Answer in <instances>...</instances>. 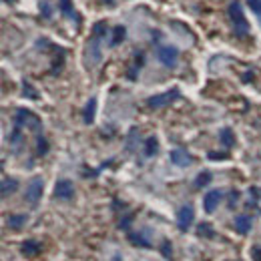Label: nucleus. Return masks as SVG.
<instances>
[{
    "mask_svg": "<svg viewBox=\"0 0 261 261\" xmlns=\"http://www.w3.org/2000/svg\"><path fill=\"white\" fill-rule=\"evenodd\" d=\"M227 12H229V18H231L235 36L245 38L247 32H249V22H247V18H245V14H243V6H241L239 0H231Z\"/></svg>",
    "mask_w": 261,
    "mask_h": 261,
    "instance_id": "f257e3e1",
    "label": "nucleus"
},
{
    "mask_svg": "<svg viewBox=\"0 0 261 261\" xmlns=\"http://www.w3.org/2000/svg\"><path fill=\"white\" fill-rule=\"evenodd\" d=\"M14 125L20 127V129L34 131V133H40V129H42L40 119H38L32 111H28V109H18V111L14 113Z\"/></svg>",
    "mask_w": 261,
    "mask_h": 261,
    "instance_id": "f03ea898",
    "label": "nucleus"
},
{
    "mask_svg": "<svg viewBox=\"0 0 261 261\" xmlns=\"http://www.w3.org/2000/svg\"><path fill=\"white\" fill-rule=\"evenodd\" d=\"M179 98V88H171V90H165L161 94H155V96H149L147 98V107L149 109H161V107H167L173 100Z\"/></svg>",
    "mask_w": 261,
    "mask_h": 261,
    "instance_id": "7ed1b4c3",
    "label": "nucleus"
},
{
    "mask_svg": "<svg viewBox=\"0 0 261 261\" xmlns=\"http://www.w3.org/2000/svg\"><path fill=\"white\" fill-rule=\"evenodd\" d=\"M42 193H44V181H42L40 177H34V179L26 185L24 201H28L30 205H36V203L42 199Z\"/></svg>",
    "mask_w": 261,
    "mask_h": 261,
    "instance_id": "20e7f679",
    "label": "nucleus"
},
{
    "mask_svg": "<svg viewBox=\"0 0 261 261\" xmlns=\"http://www.w3.org/2000/svg\"><path fill=\"white\" fill-rule=\"evenodd\" d=\"M157 59H159V63H161L163 67L173 69V67L177 65V61H179V50H177L175 46H171V44L161 46L159 50H157Z\"/></svg>",
    "mask_w": 261,
    "mask_h": 261,
    "instance_id": "39448f33",
    "label": "nucleus"
},
{
    "mask_svg": "<svg viewBox=\"0 0 261 261\" xmlns=\"http://www.w3.org/2000/svg\"><path fill=\"white\" fill-rule=\"evenodd\" d=\"M55 197L61 201H71L75 197V185L71 179H59L55 185Z\"/></svg>",
    "mask_w": 261,
    "mask_h": 261,
    "instance_id": "423d86ee",
    "label": "nucleus"
},
{
    "mask_svg": "<svg viewBox=\"0 0 261 261\" xmlns=\"http://www.w3.org/2000/svg\"><path fill=\"white\" fill-rule=\"evenodd\" d=\"M193 219H195V211L191 205H183L177 213V225L181 231H187L191 225H193Z\"/></svg>",
    "mask_w": 261,
    "mask_h": 261,
    "instance_id": "0eeeda50",
    "label": "nucleus"
},
{
    "mask_svg": "<svg viewBox=\"0 0 261 261\" xmlns=\"http://www.w3.org/2000/svg\"><path fill=\"white\" fill-rule=\"evenodd\" d=\"M223 199V193L219 191V189H211V191H207L205 193V197H203V209L207 213H213L215 209H217V205H219V201Z\"/></svg>",
    "mask_w": 261,
    "mask_h": 261,
    "instance_id": "6e6552de",
    "label": "nucleus"
},
{
    "mask_svg": "<svg viewBox=\"0 0 261 261\" xmlns=\"http://www.w3.org/2000/svg\"><path fill=\"white\" fill-rule=\"evenodd\" d=\"M169 157H171V163L177 165V167H189V165L193 163L191 155H189L187 151H183V149H175V151H171Z\"/></svg>",
    "mask_w": 261,
    "mask_h": 261,
    "instance_id": "1a4fd4ad",
    "label": "nucleus"
},
{
    "mask_svg": "<svg viewBox=\"0 0 261 261\" xmlns=\"http://www.w3.org/2000/svg\"><path fill=\"white\" fill-rule=\"evenodd\" d=\"M235 231L241 235H247L251 231V217L249 215H239L235 217Z\"/></svg>",
    "mask_w": 261,
    "mask_h": 261,
    "instance_id": "9d476101",
    "label": "nucleus"
},
{
    "mask_svg": "<svg viewBox=\"0 0 261 261\" xmlns=\"http://www.w3.org/2000/svg\"><path fill=\"white\" fill-rule=\"evenodd\" d=\"M40 249H42V245H40V241H36V239H26V241L20 245V251H22L24 255H38Z\"/></svg>",
    "mask_w": 261,
    "mask_h": 261,
    "instance_id": "9b49d317",
    "label": "nucleus"
},
{
    "mask_svg": "<svg viewBox=\"0 0 261 261\" xmlns=\"http://www.w3.org/2000/svg\"><path fill=\"white\" fill-rule=\"evenodd\" d=\"M100 38H96V36H92L90 38V42H88V55L92 57V65H98L100 63Z\"/></svg>",
    "mask_w": 261,
    "mask_h": 261,
    "instance_id": "f8f14e48",
    "label": "nucleus"
},
{
    "mask_svg": "<svg viewBox=\"0 0 261 261\" xmlns=\"http://www.w3.org/2000/svg\"><path fill=\"white\" fill-rule=\"evenodd\" d=\"M16 189H18V181H16V179L4 177V179H2V183H0V193H2V197L12 195Z\"/></svg>",
    "mask_w": 261,
    "mask_h": 261,
    "instance_id": "ddd939ff",
    "label": "nucleus"
},
{
    "mask_svg": "<svg viewBox=\"0 0 261 261\" xmlns=\"http://www.w3.org/2000/svg\"><path fill=\"white\" fill-rule=\"evenodd\" d=\"M94 113H96V98H90V100L87 102L85 111H83V119H85L87 125H90V123L94 121Z\"/></svg>",
    "mask_w": 261,
    "mask_h": 261,
    "instance_id": "4468645a",
    "label": "nucleus"
},
{
    "mask_svg": "<svg viewBox=\"0 0 261 261\" xmlns=\"http://www.w3.org/2000/svg\"><path fill=\"white\" fill-rule=\"evenodd\" d=\"M143 151H145V157H153L157 151H159V141H157V137H149V139L145 141Z\"/></svg>",
    "mask_w": 261,
    "mask_h": 261,
    "instance_id": "2eb2a0df",
    "label": "nucleus"
},
{
    "mask_svg": "<svg viewBox=\"0 0 261 261\" xmlns=\"http://www.w3.org/2000/svg\"><path fill=\"white\" fill-rule=\"evenodd\" d=\"M219 139H221V143H223V147H233L235 145V135H233V131L229 129V127H225V129H221V133H219Z\"/></svg>",
    "mask_w": 261,
    "mask_h": 261,
    "instance_id": "dca6fc26",
    "label": "nucleus"
},
{
    "mask_svg": "<svg viewBox=\"0 0 261 261\" xmlns=\"http://www.w3.org/2000/svg\"><path fill=\"white\" fill-rule=\"evenodd\" d=\"M125 36H127V30H125V26H115L113 28V38H111V46H119L123 40H125Z\"/></svg>",
    "mask_w": 261,
    "mask_h": 261,
    "instance_id": "f3484780",
    "label": "nucleus"
},
{
    "mask_svg": "<svg viewBox=\"0 0 261 261\" xmlns=\"http://www.w3.org/2000/svg\"><path fill=\"white\" fill-rule=\"evenodd\" d=\"M107 30H109V26H107V22H104V20H98L94 26H92V36H96V38H104V36H107Z\"/></svg>",
    "mask_w": 261,
    "mask_h": 261,
    "instance_id": "a211bd4d",
    "label": "nucleus"
},
{
    "mask_svg": "<svg viewBox=\"0 0 261 261\" xmlns=\"http://www.w3.org/2000/svg\"><path fill=\"white\" fill-rule=\"evenodd\" d=\"M26 223V215H10L8 217V227L10 229H20Z\"/></svg>",
    "mask_w": 261,
    "mask_h": 261,
    "instance_id": "6ab92c4d",
    "label": "nucleus"
},
{
    "mask_svg": "<svg viewBox=\"0 0 261 261\" xmlns=\"http://www.w3.org/2000/svg\"><path fill=\"white\" fill-rule=\"evenodd\" d=\"M59 8H61V12H63L65 16H71V18H75L73 0H61V2H59Z\"/></svg>",
    "mask_w": 261,
    "mask_h": 261,
    "instance_id": "aec40b11",
    "label": "nucleus"
},
{
    "mask_svg": "<svg viewBox=\"0 0 261 261\" xmlns=\"http://www.w3.org/2000/svg\"><path fill=\"white\" fill-rule=\"evenodd\" d=\"M8 141H10V145H12V147H16V145H20V143H22V129L14 125V129H12V133H10V137H8Z\"/></svg>",
    "mask_w": 261,
    "mask_h": 261,
    "instance_id": "412c9836",
    "label": "nucleus"
},
{
    "mask_svg": "<svg viewBox=\"0 0 261 261\" xmlns=\"http://www.w3.org/2000/svg\"><path fill=\"white\" fill-rule=\"evenodd\" d=\"M46 153H48V141L40 135V137L36 139V155L42 157V155H46Z\"/></svg>",
    "mask_w": 261,
    "mask_h": 261,
    "instance_id": "4be33fe9",
    "label": "nucleus"
},
{
    "mask_svg": "<svg viewBox=\"0 0 261 261\" xmlns=\"http://www.w3.org/2000/svg\"><path fill=\"white\" fill-rule=\"evenodd\" d=\"M209 183H211V173H209V171L201 173V175L195 179V187H197V189H201V187H205V185H209Z\"/></svg>",
    "mask_w": 261,
    "mask_h": 261,
    "instance_id": "5701e85b",
    "label": "nucleus"
},
{
    "mask_svg": "<svg viewBox=\"0 0 261 261\" xmlns=\"http://www.w3.org/2000/svg\"><path fill=\"white\" fill-rule=\"evenodd\" d=\"M129 241H131L133 245H139V247H151V243L145 241L143 235H137V233H131V235H129Z\"/></svg>",
    "mask_w": 261,
    "mask_h": 261,
    "instance_id": "b1692460",
    "label": "nucleus"
},
{
    "mask_svg": "<svg viewBox=\"0 0 261 261\" xmlns=\"http://www.w3.org/2000/svg\"><path fill=\"white\" fill-rule=\"evenodd\" d=\"M197 233H199V235H205V237H209V239H211V237H215V233H213V229H211V227H209L207 223H201V225L197 227Z\"/></svg>",
    "mask_w": 261,
    "mask_h": 261,
    "instance_id": "393cba45",
    "label": "nucleus"
},
{
    "mask_svg": "<svg viewBox=\"0 0 261 261\" xmlns=\"http://www.w3.org/2000/svg\"><path fill=\"white\" fill-rule=\"evenodd\" d=\"M247 4L257 16H261V0H247Z\"/></svg>",
    "mask_w": 261,
    "mask_h": 261,
    "instance_id": "a878e982",
    "label": "nucleus"
},
{
    "mask_svg": "<svg viewBox=\"0 0 261 261\" xmlns=\"http://www.w3.org/2000/svg\"><path fill=\"white\" fill-rule=\"evenodd\" d=\"M24 96H30V98H36V92L30 88V85L28 83H24V92H22Z\"/></svg>",
    "mask_w": 261,
    "mask_h": 261,
    "instance_id": "bb28decb",
    "label": "nucleus"
},
{
    "mask_svg": "<svg viewBox=\"0 0 261 261\" xmlns=\"http://www.w3.org/2000/svg\"><path fill=\"white\" fill-rule=\"evenodd\" d=\"M237 199H239V193H237V191H231V193H229V207H235Z\"/></svg>",
    "mask_w": 261,
    "mask_h": 261,
    "instance_id": "cd10ccee",
    "label": "nucleus"
},
{
    "mask_svg": "<svg viewBox=\"0 0 261 261\" xmlns=\"http://www.w3.org/2000/svg\"><path fill=\"white\" fill-rule=\"evenodd\" d=\"M209 159H213V161H217V159H227V155L225 153H209Z\"/></svg>",
    "mask_w": 261,
    "mask_h": 261,
    "instance_id": "c85d7f7f",
    "label": "nucleus"
},
{
    "mask_svg": "<svg viewBox=\"0 0 261 261\" xmlns=\"http://www.w3.org/2000/svg\"><path fill=\"white\" fill-rule=\"evenodd\" d=\"M163 255H165V257H171V243H169V241H163Z\"/></svg>",
    "mask_w": 261,
    "mask_h": 261,
    "instance_id": "c756f323",
    "label": "nucleus"
},
{
    "mask_svg": "<svg viewBox=\"0 0 261 261\" xmlns=\"http://www.w3.org/2000/svg\"><path fill=\"white\" fill-rule=\"evenodd\" d=\"M40 10L44 12V16H48V14H50V10H48V4H46V2H44V4H40Z\"/></svg>",
    "mask_w": 261,
    "mask_h": 261,
    "instance_id": "7c9ffc66",
    "label": "nucleus"
},
{
    "mask_svg": "<svg viewBox=\"0 0 261 261\" xmlns=\"http://www.w3.org/2000/svg\"><path fill=\"white\" fill-rule=\"evenodd\" d=\"M4 2H6V4H10V2H14V0H4Z\"/></svg>",
    "mask_w": 261,
    "mask_h": 261,
    "instance_id": "2f4dec72",
    "label": "nucleus"
}]
</instances>
